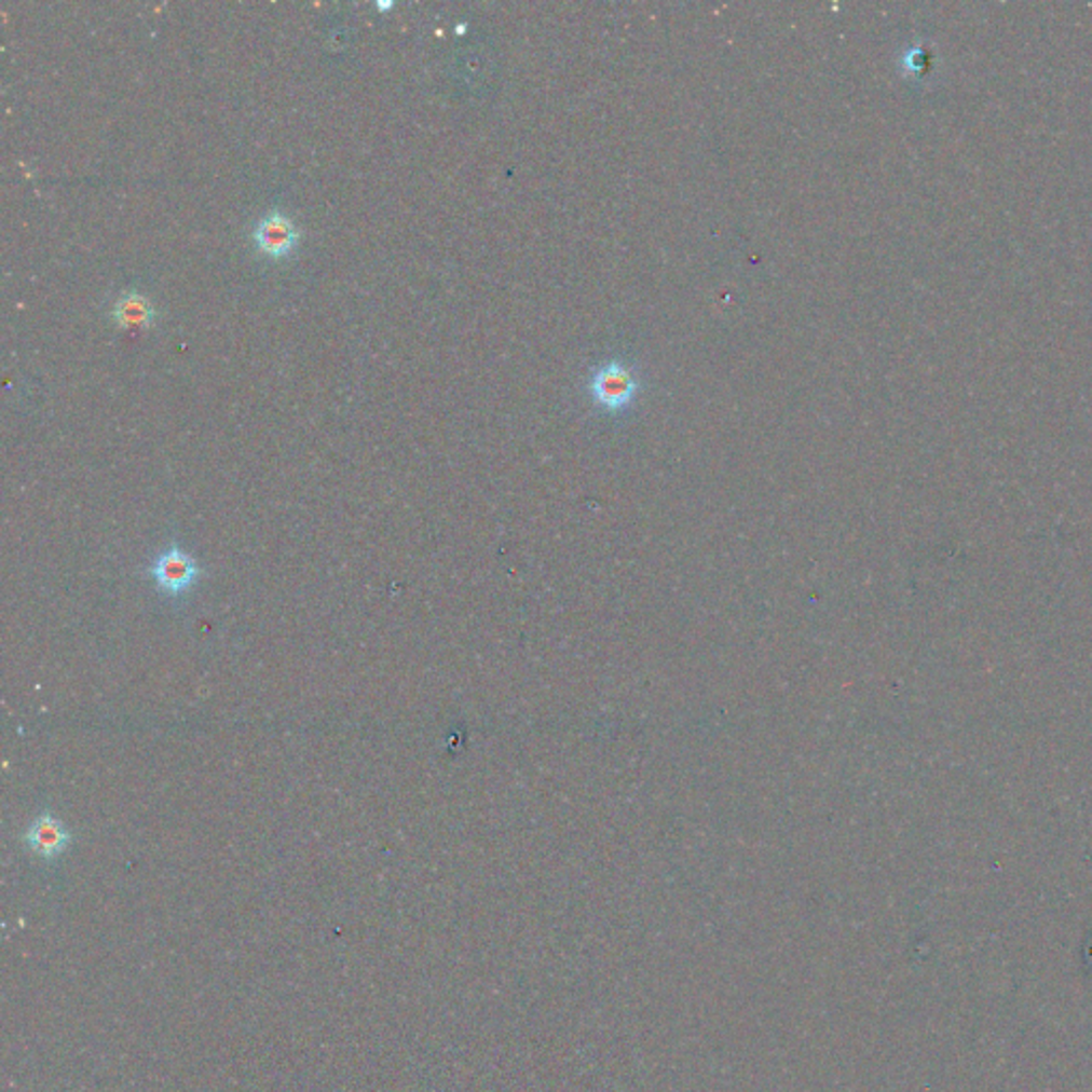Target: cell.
<instances>
[{
    "instance_id": "277c9868",
    "label": "cell",
    "mask_w": 1092,
    "mask_h": 1092,
    "mask_svg": "<svg viewBox=\"0 0 1092 1092\" xmlns=\"http://www.w3.org/2000/svg\"><path fill=\"white\" fill-rule=\"evenodd\" d=\"M255 242L263 255L279 259L292 252V248L299 242V233L290 222V218H286L279 211H272L257 224Z\"/></svg>"
},
{
    "instance_id": "6da1fadb",
    "label": "cell",
    "mask_w": 1092,
    "mask_h": 1092,
    "mask_svg": "<svg viewBox=\"0 0 1092 1092\" xmlns=\"http://www.w3.org/2000/svg\"><path fill=\"white\" fill-rule=\"evenodd\" d=\"M146 576L154 581L163 596L178 600L205 578V568L182 546L169 545L148 565Z\"/></svg>"
},
{
    "instance_id": "7a4b0ae2",
    "label": "cell",
    "mask_w": 1092,
    "mask_h": 1092,
    "mask_svg": "<svg viewBox=\"0 0 1092 1092\" xmlns=\"http://www.w3.org/2000/svg\"><path fill=\"white\" fill-rule=\"evenodd\" d=\"M73 834L65 825V821L56 818L52 811H41L30 821L24 843L32 856L43 862H56L71 847Z\"/></svg>"
},
{
    "instance_id": "5b68a950",
    "label": "cell",
    "mask_w": 1092,
    "mask_h": 1092,
    "mask_svg": "<svg viewBox=\"0 0 1092 1092\" xmlns=\"http://www.w3.org/2000/svg\"><path fill=\"white\" fill-rule=\"evenodd\" d=\"M113 320L124 327H148L154 320V305L139 292L124 295L113 308Z\"/></svg>"
},
{
    "instance_id": "3957f363",
    "label": "cell",
    "mask_w": 1092,
    "mask_h": 1092,
    "mask_svg": "<svg viewBox=\"0 0 1092 1092\" xmlns=\"http://www.w3.org/2000/svg\"><path fill=\"white\" fill-rule=\"evenodd\" d=\"M591 393L596 401L611 410L628 406L637 395V380L632 371L619 361L604 365L591 380Z\"/></svg>"
}]
</instances>
